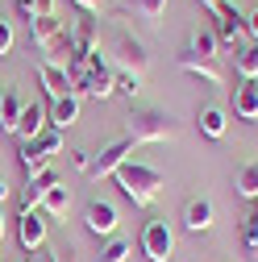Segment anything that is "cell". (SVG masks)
Segmentation results:
<instances>
[{
    "label": "cell",
    "instance_id": "9a60e30c",
    "mask_svg": "<svg viewBox=\"0 0 258 262\" xmlns=\"http://www.w3.org/2000/svg\"><path fill=\"white\" fill-rule=\"evenodd\" d=\"M196 125H200V134H204V138L221 142L225 134H229V113H225L221 104H204V108L196 113Z\"/></svg>",
    "mask_w": 258,
    "mask_h": 262
},
{
    "label": "cell",
    "instance_id": "f35d334b",
    "mask_svg": "<svg viewBox=\"0 0 258 262\" xmlns=\"http://www.w3.org/2000/svg\"><path fill=\"white\" fill-rule=\"evenodd\" d=\"M200 5H204L208 13H217V5H221V0H200Z\"/></svg>",
    "mask_w": 258,
    "mask_h": 262
},
{
    "label": "cell",
    "instance_id": "74e56055",
    "mask_svg": "<svg viewBox=\"0 0 258 262\" xmlns=\"http://www.w3.org/2000/svg\"><path fill=\"white\" fill-rule=\"evenodd\" d=\"M5 200H9V183L0 179V204H5Z\"/></svg>",
    "mask_w": 258,
    "mask_h": 262
},
{
    "label": "cell",
    "instance_id": "8992f818",
    "mask_svg": "<svg viewBox=\"0 0 258 262\" xmlns=\"http://www.w3.org/2000/svg\"><path fill=\"white\" fill-rule=\"evenodd\" d=\"M212 17H217V38H221V46H238V42L246 38V17L238 13V5L221 0Z\"/></svg>",
    "mask_w": 258,
    "mask_h": 262
},
{
    "label": "cell",
    "instance_id": "ab89813d",
    "mask_svg": "<svg viewBox=\"0 0 258 262\" xmlns=\"http://www.w3.org/2000/svg\"><path fill=\"white\" fill-rule=\"evenodd\" d=\"M0 242H5V216H0Z\"/></svg>",
    "mask_w": 258,
    "mask_h": 262
},
{
    "label": "cell",
    "instance_id": "ffe728a7",
    "mask_svg": "<svg viewBox=\"0 0 258 262\" xmlns=\"http://www.w3.org/2000/svg\"><path fill=\"white\" fill-rule=\"evenodd\" d=\"M21 113H25V100H21L17 92H5V104H0V129H5V134H17Z\"/></svg>",
    "mask_w": 258,
    "mask_h": 262
},
{
    "label": "cell",
    "instance_id": "ba28073f",
    "mask_svg": "<svg viewBox=\"0 0 258 262\" xmlns=\"http://www.w3.org/2000/svg\"><path fill=\"white\" fill-rule=\"evenodd\" d=\"M117 62H121V71H129V75H146L150 54H146V46H142L138 38L121 34V38H117Z\"/></svg>",
    "mask_w": 258,
    "mask_h": 262
},
{
    "label": "cell",
    "instance_id": "d4e9b609",
    "mask_svg": "<svg viewBox=\"0 0 258 262\" xmlns=\"http://www.w3.org/2000/svg\"><path fill=\"white\" fill-rule=\"evenodd\" d=\"M129 254H134V242L129 237H109L100 246V258L96 262H129Z\"/></svg>",
    "mask_w": 258,
    "mask_h": 262
},
{
    "label": "cell",
    "instance_id": "4316f807",
    "mask_svg": "<svg viewBox=\"0 0 258 262\" xmlns=\"http://www.w3.org/2000/svg\"><path fill=\"white\" fill-rule=\"evenodd\" d=\"M242 246H246V254H250V258H258V208L242 221Z\"/></svg>",
    "mask_w": 258,
    "mask_h": 262
},
{
    "label": "cell",
    "instance_id": "ac0fdd59",
    "mask_svg": "<svg viewBox=\"0 0 258 262\" xmlns=\"http://www.w3.org/2000/svg\"><path fill=\"white\" fill-rule=\"evenodd\" d=\"M38 79H42V88H46L50 100H58V96H67V92H71L67 71H62V67H50V62H38Z\"/></svg>",
    "mask_w": 258,
    "mask_h": 262
},
{
    "label": "cell",
    "instance_id": "30bf717a",
    "mask_svg": "<svg viewBox=\"0 0 258 262\" xmlns=\"http://www.w3.org/2000/svg\"><path fill=\"white\" fill-rule=\"evenodd\" d=\"M50 108V129H71L75 121H79V108H83V96H75V92H67V96H58V100H50L46 104Z\"/></svg>",
    "mask_w": 258,
    "mask_h": 262
},
{
    "label": "cell",
    "instance_id": "5b68a950",
    "mask_svg": "<svg viewBox=\"0 0 258 262\" xmlns=\"http://www.w3.org/2000/svg\"><path fill=\"white\" fill-rule=\"evenodd\" d=\"M92 100H113L117 96V71L109 67L104 54H88V92Z\"/></svg>",
    "mask_w": 258,
    "mask_h": 262
},
{
    "label": "cell",
    "instance_id": "6da1fadb",
    "mask_svg": "<svg viewBox=\"0 0 258 262\" xmlns=\"http://www.w3.org/2000/svg\"><path fill=\"white\" fill-rule=\"evenodd\" d=\"M117 187L125 191V200H134V208H150L154 200H158V191L167 187V179H163V171H154V167H146V162H121L117 167Z\"/></svg>",
    "mask_w": 258,
    "mask_h": 262
},
{
    "label": "cell",
    "instance_id": "8fae6325",
    "mask_svg": "<svg viewBox=\"0 0 258 262\" xmlns=\"http://www.w3.org/2000/svg\"><path fill=\"white\" fill-rule=\"evenodd\" d=\"M17 237H21L25 250H42L46 246V221H42L38 208L34 212H17Z\"/></svg>",
    "mask_w": 258,
    "mask_h": 262
},
{
    "label": "cell",
    "instance_id": "5bb4252c",
    "mask_svg": "<svg viewBox=\"0 0 258 262\" xmlns=\"http://www.w3.org/2000/svg\"><path fill=\"white\" fill-rule=\"evenodd\" d=\"M233 117L238 121H258V79H242L233 88Z\"/></svg>",
    "mask_w": 258,
    "mask_h": 262
},
{
    "label": "cell",
    "instance_id": "2e32d148",
    "mask_svg": "<svg viewBox=\"0 0 258 262\" xmlns=\"http://www.w3.org/2000/svg\"><path fill=\"white\" fill-rule=\"evenodd\" d=\"M46 121H50V108L46 104H25V113H21V125H17V138L21 142H34L38 134H42V129H46Z\"/></svg>",
    "mask_w": 258,
    "mask_h": 262
},
{
    "label": "cell",
    "instance_id": "f546056e",
    "mask_svg": "<svg viewBox=\"0 0 258 262\" xmlns=\"http://www.w3.org/2000/svg\"><path fill=\"white\" fill-rule=\"evenodd\" d=\"M134 9H138L146 21H158V17L167 13V0H134Z\"/></svg>",
    "mask_w": 258,
    "mask_h": 262
},
{
    "label": "cell",
    "instance_id": "7a4b0ae2",
    "mask_svg": "<svg viewBox=\"0 0 258 262\" xmlns=\"http://www.w3.org/2000/svg\"><path fill=\"white\" fill-rule=\"evenodd\" d=\"M175 138V121L163 108H142L125 121V142L134 146H150V142H171Z\"/></svg>",
    "mask_w": 258,
    "mask_h": 262
},
{
    "label": "cell",
    "instance_id": "836d02e7",
    "mask_svg": "<svg viewBox=\"0 0 258 262\" xmlns=\"http://www.w3.org/2000/svg\"><path fill=\"white\" fill-rule=\"evenodd\" d=\"M38 5V17H54L58 13V0H34Z\"/></svg>",
    "mask_w": 258,
    "mask_h": 262
},
{
    "label": "cell",
    "instance_id": "e575fe53",
    "mask_svg": "<svg viewBox=\"0 0 258 262\" xmlns=\"http://www.w3.org/2000/svg\"><path fill=\"white\" fill-rule=\"evenodd\" d=\"M246 38H254V42H258V9L246 17Z\"/></svg>",
    "mask_w": 258,
    "mask_h": 262
},
{
    "label": "cell",
    "instance_id": "4fadbf2b",
    "mask_svg": "<svg viewBox=\"0 0 258 262\" xmlns=\"http://www.w3.org/2000/svg\"><path fill=\"white\" fill-rule=\"evenodd\" d=\"M212 200H204V195H196V200H187L183 204V229L187 233H208L212 229Z\"/></svg>",
    "mask_w": 258,
    "mask_h": 262
},
{
    "label": "cell",
    "instance_id": "52a82bcc",
    "mask_svg": "<svg viewBox=\"0 0 258 262\" xmlns=\"http://www.w3.org/2000/svg\"><path fill=\"white\" fill-rule=\"evenodd\" d=\"M83 225H88V233H96V237H113L117 225H121V212L109 200H92L83 208Z\"/></svg>",
    "mask_w": 258,
    "mask_h": 262
},
{
    "label": "cell",
    "instance_id": "d6986e66",
    "mask_svg": "<svg viewBox=\"0 0 258 262\" xmlns=\"http://www.w3.org/2000/svg\"><path fill=\"white\" fill-rule=\"evenodd\" d=\"M96 42H100V29H96V21H92V17H79L75 29H71V46H75V54H96Z\"/></svg>",
    "mask_w": 258,
    "mask_h": 262
},
{
    "label": "cell",
    "instance_id": "7c38bea8",
    "mask_svg": "<svg viewBox=\"0 0 258 262\" xmlns=\"http://www.w3.org/2000/svg\"><path fill=\"white\" fill-rule=\"evenodd\" d=\"M58 183V175L46 167V171H38V175H29V183H25V195H21V212H34V208H42V200H46V191Z\"/></svg>",
    "mask_w": 258,
    "mask_h": 262
},
{
    "label": "cell",
    "instance_id": "1f68e13d",
    "mask_svg": "<svg viewBox=\"0 0 258 262\" xmlns=\"http://www.w3.org/2000/svg\"><path fill=\"white\" fill-rule=\"evenodd\" d=\"M67 254H71V250H50V246H42L34 262H67Z\"/></svg>",
    "mask_w": 258,
    "mask_h": 262
},
{
    "label": "cell",
    "instance_id": "484cf974",
    "mask_svg": "<svg viewBox=\"0 0 258 262\" xmlns=\"http://www.w3.org/2000/svg\"><path fill=\"white\" fill-rule=\"evenodd\" d=\"M238 195L242 200H258V162H246L238 171Z\"/></svg>",
    "mask_w": 258,
    "mask_h": 262
},
{
    "label": "cell",
    "instance_id": "e0dca14e",
    "mask_svg": "<svg viewBox=\"0 0 258 262\" xmlns=\"http://www.w3.org/2000/svg\"><path fill=\"white\" fill-rule=\"evenodd\" d=\"M58 38H62V21L58 17H34L29 21V42H34L38 50H50Z\"/></svg>",
    "mask_w": 258,
    "mask_h": 262
},
{
    "label": "cell",
    "instance_id": "8d00e7d4",
    "mask_svg": "<svg viewBox=\"0 0 258 262\" xmlns=\"http://www.w3.org/2000/svg\"><path fill=\"white\" fill-rule=\"evenodd\" d=\"M75 5H79L83 13H100V5H104V0H75Z\"/></svg>",
    "mask_w": 258,
    "mask_h": 262
},
{
    "label": "cell",
    "instance_id": "603a6c76",
    "mask_svg": "<svg viewBox=\"0 0 258 262\" xmlns=\"http://www.w3.org/2000/svg\"><path fill=\"white\" fill-rule=\"evenodd\" d=\"M233 71H238V79H258V42H250L233 54Z\"/></svg>",
    "mask_w": 258,
    "mask_h": 262
},
{
    "label": "cell",
    "instance_id": "4dcf8cb0",
    "mask_svg": "<svg viewBox=\"0 0 258 262\" xmlns=\"http://www.w3.org/2000/svg\"><path fill=\"white\" fill-rule=\"evenodd\" d=\"M13 13H17L21 21H34V17H38V5H34V0H13Z\"/></svg>",
    "mask_w": 258,
    "mask_h": 262
},
{
    "label": "cell",
    "instance_id": "277c9868",
    "mask_svg": "<svg viewBox=\"0 0 258 262\" xmlns=\"http://www.w3.org/2000/svg\"><path fill=\"white\" fill-rule=\"evenodd\" d=\"M129 154H134V142H125V138L100 146V150L88 158V179H109V175H117L121 162H129Z\"/></svg>",
    "mask_w": 258,
    "mask_h": 262
},
{
    "label": "cell",
    "instance_id": "d590c367",
    "mask_svg": "<svg viewBox=\"0 0 258 262\" xmlns=\"http://www.w3.org/2000/svg\"><path fill=\"white\" fill-rule=\"evenodd\" d=\"M88 158H92L88 150H71V162H75V167H79V171H88Z\"/></svg>",
    "mask_w": 258,
    "mask_h": 262
},
{
    "label": "cell",
    "instance_id": "9c48e42d",
    "mask_svg": "<svg viewBox=\"0 0 258 262\" xmlns=\"http://www.w3.org/2000/svg\"><path fill=\"white\" fill-rule=\"evenodd\" d=\"M175 62L187 71V75H196V79H204V83H225V71H221V62L217 58H200V54H191V50H179L175 54Z\"/></svg>",
    "mask_w": 258,
    "mask_h": 262
},
{
    "label": "cell",
    "instance_id": "b9f144b4",
    "mask_svg": "<svg viewBox=\"0 0 258 262\" xmlns=\"http://www.w3.org/2000/svg\"><path fill=\"white\" fill-rule=\"evenodd\" d=\"M254 208H258V200H254Z\"/></svg>",
    "mask_w": 258,
    "mask_h": 262
},
{
    "label": "cell",
    "instance_id": "7402d4cb",
    "mask_svg": "<svg viewBox=\"0 0 258 262\" xmlns=\"http://www.w3.org/2000/svg\"><path fill=\"white\" fill-rule=\"evenodd\" d=\"M17 162L25 167V175H38V171H46V167H50V158H46L34 142H21V146H17Z\"/></svg>",
    "mask_w": 258,
    "mask_h": 262
},
{
    "label": "cell",
    "instance_id": "83f0119b",
    "mask_svg": "<svg viewBox=\"0 0 258 262\" xmlns=\"http://www.w3.org/2000/svg\"><path fill=\"white\" fill-rule=\"evenodd\" d=\"M34 146L50 158V154H58V150H62V134H58V129H42V134L34 138Z\"/></svg>",
    "mask_w": 258,
    "mask_h": 262
},
{
    "label": "cell",
    "instance_id": "d6a6232c",
    "mask_svg": "<svg viewBox=\"0 0 258 262\" xmlns=\"http://www.w3.org/2000/svg\"><path fill=\"white\" fill-rule=\"evenodd\" d=\"M9 50H13V25L0 21V54H9Z\"/></svg>",
    "mask_w": 258,
    "mask_h": 262
},
{
    "label": "cell",
    "instance_id": "cb8c5ba5",
    "mask_svg": "<svg viewBox=\"0 0 258 262\" xmlns=\"http://www.w3.org/2000/svg\"><path fill=\"white\" fill-rule=\"evenodd\" d=\"M187 50H191V54H200V58H221V54H217V50H221L217 29H196V38H191Z\"/></svg>",
    "mask_w": 258,
    "mask_h": 262
},
{
    "label": "cell",
    "instance_id": "3957f363",
    "mask_svg": "<svg viewBox=\"0 0 258 262\" xmlns=\"http://www.w3.org/2000/svg\"><path fill=\"white\" fill-rule=\"evenodd\" d=\"M138 246H142V254L150 262H171V254H175V229L167 221H146Z\"/></svg>",
    "mask_w": 258,
    "mask_h": 262
},
{
    "label": "cell",
    "instance_id": "44dd1931",
    "mask_svg": "<svg viewBox=\"0 0 258 262\" xmlns=\"http://www.w3.org/2000/svg\"><path fill=\"white\" fill-rule=\"evenodd\" d=\"M42 208H46V216H67V212H71V187H67V183H54V187L46 191Z\"/></svg>",
    "mask_w": 258,
    "mask_h": 262
},
{
    "label": "cell",
    "instance_id": "60d3db41",
    "mask_svg": "<svg viewBox=\"0 0 258 262\" xmlns=\"http://www.w3.org/2000/svg\"><path fill=\"white\" fill-rule=\"evenodd\" d=\"M0 104H5V88H0Z\"/></svg>",
    "mask_w": 258,
    "mask_h": 262
},
{
    "label": "cell",
    "instance_id": "f1b7e54d",
    "mask_svg": "<svg viewBox=\"0 0 258 262\" xmlns=\"http://www.w3.org/2000/svg\"><path fill=\"white\" fill-rule=\"evenodd\" d=\"M117 92L125 96V100H134V96L142 92V75H129V71H117Z\"/></svg>",
    "mask_w": 258,
    "mask_h": 262
}]
</instances>
